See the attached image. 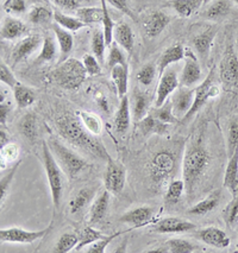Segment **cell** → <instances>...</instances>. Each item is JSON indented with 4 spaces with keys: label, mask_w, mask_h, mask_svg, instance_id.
I'll return each instance as SVG.
<instances>
[{
    "label": "cell",
    "mask_w": 238,
    "mask_h": 253,
    "mask_svg": "<svg viewBox=\"0 0 238 253\" xmlns=\"http://www.w3.org/2000/svg\"><path fill=\"white\" fill-rule=\"evenodd\" d=\"M80 241V235L74 232H67L58 238L56 245L54 247V252L56 253H67L74 250Z\"/></svg>",
    "instance_id": "42"
},
{
    "label": "cell",
    "mask_w": 238,
    "mask_h": 253,
    "mask_svg": "<svg viewBox=\"0 0 238 253\" xmlns=\"http://www.w3.org/2000/svg\"><path fill=\"white\" fill-rule=\"evenodd\" d=\"M126 183V169L119 161L110 158L107 161L106 170L104 173L105 189L118 195L123 192Z\"/></svg>",
    "instance_id": "9"
},
{
    "label": "cell",
    "mask_w": 238,
    "mask_h": 253,
    "mask_svg": "<svg viewBox=\"0 0 238 253\" xmlns=\"http://www.w3.org/2000/svg\"><path fill=\"white\" fill-rule=\"evenodd\" d=\"M106 1L110 5H112L114 8L119 10L120 12H123L124 14H126V16L130 17V18L136 19V18H135V14L132 13L130 7H129L128 1H126V0H106Z\"/></svg>",
    "instance_id": "58"
},
{
    "label": "cell",
    "mask_w": 238,
    "mask_h": 253,
    "mask_svg": "<svg viewBox=\"0 0 238 253\" xmlns=\"http://www.w3.org/2000/svg\"><path fill=\"white\" fill-rule=\"evenodd\" d=\"M231 0H212L205 6L201 16L208 20H220L230 13Z\"/></svg>",
    "instance_id": "25"
},
{
    "label": "cell",
    "mask_w": 238,
    "mask_h": 253,
    "mask_svg": "<svg viewBox=\"0 0 238 253\" xmlns=\"http://www.w3.org/2000/svg\"><path fill=\"white\" fill-rule=\"evenodd\" d=\"M150 98L148 94L136 90L132 96V113H134L135 122H141L145 116H148Z\"/></svg>",
    "instance_id": "32"
},
{
    "label": "cell",
    "mask_w": 238,
    "mask_h": 253,
    "mask_svg": "<svg viewBox=\"0 0 238 253\" xmlns=\"http://www.w3.org/2000/svg\"><path fill=\"white\" fill-rule=\"evenodd\" d=\"M44 41V37L41 35H31L23 38L20 42L14 46L12 51V61L14 64L19 63V62L26 60L29 56L34 54L36 50H38L40 46H42Z\"/></svg>",
    "instance_id": "16"
},
{
    "label": "cell",
    "mask_w": 238,
    "mask_h": 253,
    "mask_svg": "<svg viewBox=\"0 0 238 253\" xmlns=\"http://www.w3.org/2000/svg\"><path fill=\"white\" fill-rule=\"evenodd\" d=\"M214 69H211L208 75L206 76L204 81L200 82L194 88V101H193L192 108L187 113V116L182 119V122H186V120L192 118L196 112L200 111V108L207 102L208 99L211 98H217L220 94V88L218 84L214 82Z\"/></svg>",
    "instance_id": "8"
},
{
    "label": "cell",
    "mask_w": 238,
    "mask_h": 253,
    "mask_svg": "<svg viewBox=\"0 0 238 253\" xmlns=\"http://www.w3.org/2000/svg\"><path fill=\"white\" fill-rule=\"evenodd\" d=\"M185 192H186V184L184 179H172L167 185L166 202L168 205L178 204Z\"/></svg>",
    "instance_id": "41"
},
{
    "label": "cell",
    "mask_w": 238,
    "mask_h": 253,
    "mask_svg": "<svg viewBox=\"0 0 238 253\" xmlns=\"http://www.w3.org/2000/svg\"><path fill=\"white\" fill-rule=\"evenodd\" d=\"M76 17L86 25L98 24L104 19V10L102 7H79Z\"/></svg>",
    "instance_id": "37"
},
{
    "label": "cell",
    "mask_w": 238,
    "mask_h": 253,
    "mask_svg": "<svg viewBox=\"0 0 238 253\" xmlns=\"http://www.w3.org/2000/svg\"><path fill=\"white\" fill-rule=\"evenodd\" d=\"M101 7L104 10V19H102V32H104L105 41L106 45L110 46L113 43V32H114V24L113 20L111 18L110 12L107 10L106 0H101Z\"/></svg>",
    "instance_id": "49"
},
{
    "label": "cell",
    "mask_w": 238,
    "mask_h": 253,
    "mask_svg": "<svg viewBox=\"0 0 238 253\" xmlns=\"http://www.w3.org/2000/svg\"><path fill=\"white\" fill-rule=\"evenodd\" d=\"M196 228L195 223L181 219V217L169 216L162 219L154 226V232L160 234L167 233H185Z\"/></svg>",
    "instance_id": "17"
},
{
    "label": "cell",
    "mask_w": 238,
    "mask_h": 253,
    "mask_svg": "<svg viewBox=\"0 0 238 253\" xmlns=\"http://www.w3.org/2000/svg\"><path fill=\"white\" fill-rule=\"evenodd\" d=\"M194 235L196 239L202 241L206 245L216 247V249L219 250L228 249L229 245H230V238L228 237V234L223 229L213 227V226L199 229L198 232H195Z\"/></svg>",
    "instance_id": "15"
},
{
    "label": "cell",
    "mask_w": 238,
    "mask_h": 253,
    "mask_svg": "<svg viewBox=\"0 0 238 253\" xmlns=\"http://www.w3.org/2000/svg\"><path fill=\"white\" fill-rule=\"evenodd\" d=\"M210 1H212V0H205V1H204V6H206V5H207Z\"/></svg>",
    "instance_id": "63"
},
{
    "label": "cell",
    "mask_w": 238,
    "mask_h": 253,
    "mask_svg": "<svg viewBox=\"0 0 238 253\" xmlns=\"http://www.w3.org/2000/svg\"><path fill=\"white\" fill-rule=\"evenodd\" d=\"M172 104L175 116L179 119H184L192 108L194 101V88L180 86L172 94Z\"/></svg>",
    "instance_id": "13"
},
{
    "label": "cell",
    "mask_w": 238,
    "mask_h": 253,
    "mask_svg": "<svg viewBox=\"0 0 238 253\" xmlns=\"http://www.w3.org/2000/svg\"><path fill=\"white\" fill-rule=\"evenodd\" d=\"M151 114L155 118H157L160 122L168 124V125H174V124H178L179 120H180L175 116L174 110H173L172 100L170 99L167 100L160 107H155V110L151 111Z\"/></svg>",
    "instance_id": "40"
},
{
    "label": "cell",
    "mask_w": 238,
    "mask_h": 253,
    "mask_svg": "<svg viewBox=\"0 0 238 253\" xmlns=\"http://www.w3.org/2000/svg\"><path fill=\"white\" fill-rule=\"evenodd\" d=\"M111 78L114 86L117 88L120 98L126 95L128 93V84H129V67L126 66H116L111 69Z\"/></svg>",
    "instance_id": "33"
},
{
    "label": "cell",
    "mask_w": 238,
    "mask_h": 253,
    "mask_svg": "<svg viewBox=\"0 0 238 253\" xmlns=\"http://www.w3.org/2000/svg\"><path fill=\"white\" fill-rule=\"evenodd\" d=\"M7 143H10L8 142V137H7V134H6V132H4V131H0V148H1V146H4L5 144H7Z\"/></svg>",
    "instance_id": "62"
},
{
    "label": "cell",
    "mask_w": 238,
    "mask_h": 253,
    "mask_svg": "<svg viewBox=\"0 0 238 253\" xmlns=\"http://www.w3.org/2000/svg\"><path fill=\"white\" fill-rule=\"evenodd\" d=\"M57 56V46L56 42L54 38L47 36L44 37L43 44L41 46V52L38 55L36 62L37 63H47V62H51L55 60Z\"/></svg>",
    "instance_id": "43"
},
{
    "label": "cell",
    "mask_w": 238,
    "mask_h": 253,
    "mask_svg": "<svg viewBox=\"0 0 238 253\" xmlns=\"http://www.w3.org/2000/svg\"><path fill=\"white\" fill-rule=\"evenodd\" d=\"M105 235L101 233V232L96 231V229H94L92 227H85L84 229L81 231V234H80V241H79L78 246L75 247V251H81L84 247L86 246H90L91 244H93L94 241L101 239V238H104Z\"/></svg>",
    "instance_id": "48"
},
{
    "label": "cell",
    "mask_w": 238,
    "mask_h": 253,
    "mask_svg": "<svg viewBox=\"0 0 238 253\" xmlns=\"http://www.w3.org/2000/svg\"><path fill=\"white\" fill-rule=\"evenodd\" d=\"M130 102H129L128 95H125L120 100L118 111L114 116V127L118 134H125L128 132L130 127Z\"/></svg>",
    "instance_id": "27"
},
{
    "label": "cell",
    "mask_w": 238,
    "mask_h": 253,
    "mask_svg": "<svg viewBox=\"0 0 238 253\" xmlns=\"http://www.w3.org/2000/svg\"><path fill=\"white\" fill-rule=\"evenodd\" d=\"M232 1H234L235 4H237V5H238V0H232Z\"/></svg>",
    "instance_id": "64"
},
{
    "label": "cell",
    "mask_w": 238,
    "mask_h": 253,
    "mask_svg": "<svg viewBox=\"0 0 238 253\" xmlns=\"http://www.w3.org/2000/svg\"><path fill=\"white\" fill-rule=\"evenodd\" d=\"M54 20L55 23H57L58 25L62 26V28H64L66 30H68L70 32L79 31L80 29L86 26V24L82 23L78 17L75 18V17L68 16V14L61 12L58 8H55L54 10Z\"/></svg>",
    "instance_id": "39"
},
{
    "label": "cell",
    "mask_w": 238,
    "mask_h": 253,
    "mask_svg": "<svg viewBox=\"0 0 238 253\" xmlns=\"http://www.w3.org/2000/svg\"><path fill=\"white\" fill-rule=\"evenodd\" d=\"M49 228H44L43 231H28L20 227H10L0 231V240L2 243L13 244H32L34 241L42 239L48 234Z\"/></svg>",
    "instance_id": "10"
},
{
    "label": "cell",
    "mask_w": 238,
    "mask_h": 253,
    "mask_svg": "<svg viewBox=\"0 0 238 253\" xmlns=\"http://www.w3.org/2000/svg\"><path fill=\"white\" fill-rule=\"evenodd\" d=\"M48 144L50 146L52 155L55 156L57 163L60 164L61 169L63 170V172L69 179L75 178L88 167L86 160H84L80 155H78L73 150L67 148L60 140L50 138Z\"/></svg>",
    "instance_id": "6"
},
{
    "label": "cell",
    "mask_w": 238,
    "mask_h": 253,
    "mask_svg": "<svg viewBox=\"0 0 238 253\" xmlns=\"http://www.w3.org/2000/svg\"><path fill=\"white\" fill-rule=\"evenodd\" d=\"M42 162L47 173V178H48L49 188H50L52 206H54L55 211H57L61 206L63 195V170L61 169L56 158L52 155L51 149L48 143H43Z\"/></svg>",
    "instance_id": "5"
},
{
    "label": "cell",
    "mask_w": 238,
    "mask_h": 253,
    "mask_svg": "<svg viewBox=\"0 0 238 253\" xmlns=\"http://www.w3.org/2000/svg\"><path fill=\"white\" fill-rule=\"evenodd\" d=\"M138 128L143 136H149L152 133L166 134L168 132V124L160 122L150 113L143 118L141 122H138Z\"/></svg>",
    "instance_id": "31"
},
{
    "label": "cell",
    "mask_w": 238,
    "mask_h": 253,
    "mask_svg": "<svg viewBox=\"0 0 238 253\" xmlns=\"http://www.w3.org/2000/svg\"><path fill=\"white\" fill-rule=\"evenodd\" d=\"M78 117L80 118L81 123L84 124L85 127L87 128L94 136H99L102 131V122L100 117L96 116L95 113L87 111H78L76 112Z\"/></svg>",
    "instance_id": "38"
},
{
    "label": "cell",
    "mask_w": 238,
    "mask_h": 253,
    "mask_svg": "<svg viewBox=\"0 0 238 253\" xmlns=\"http://www.w3.org/2000/svg\"><path fill=\"white\" fill-rule=\"evenodd\" d=\"M144 252L148 253H168V247H167L166 244L163 246H158L157 249H152V250H146Z\"/></svg>",
    "instance_id": "61"
},
{
    "label": "cell",
    "mask_w": 238,
    "mask_h": 253,
    "mask_svg": "<svg viewBox=\"0 0 238 253\" xmlns=\"http://www.w3.org/2000/svg\"><path fill=\"white\" fill-rule=\"evenodd\" d=\"M54 4L58 6L60 8H63V10H78L79 8V1L78 0H52Z\"/></svg>",
    "instance_id": "59"
},
{
    "label": "cell",
    "mask_w": 238,
    "mask_h": 253,
    "mask_svg": "<svg viewBox=\"0 0 238 253\" xmlns=\"http://www.w3.org/2000/svg\"><path fill=\"white\" fill-rule=\"evenodd\" d=\"M108 206H110V192L106 189L98 198L93 200V204L90 208V214H88V222L91 225L100 222L106 215Z\"/></svg>",
    "instance_id": "22"
},
{
    "label": "cell",
    "mask_w": 238,
    "mask_h": 253,
    "mask_svg": "<svg viewBox=\"0 0 238 253\" xmlns=\"http://www.w3.org/2000/svg\"><path fill=\"white\" fill-rule=\"evenodd\" d=\"M0 81H1V84L10 87L11 89H13V88L19 84V82L17 81L16 76H14L12 73V70L8 68L4 62L0 63Z\"/></svg>",
    "instance_id": "56"
},
{
    "label": "cell",
    "mask_w": 238,
    "mask_h": 253,
    "mask_svg": "<svg viewBox=\"0 0 238 253\" xmlns=\"http://www.w3.org/2000/svg\"><path fill=\"white\" fill-rule=\"evenodd\" d=\"M19 155V146L16 143H7L1 146L0 150V156H1V163L7 162V163H13Z\"/></svg>",
    "instance_id": "54"
},
{
    "label": "cell",
    "mask_w": 238,
    "mask_h": 253,
    "mask_svg": "<svg viewBox=\"0 0 238 253\" xmlns=\"http://www.w3.org/2000/svg\"><path fill=\"white\" fill-rule=\"evenodd\" d=\"M217 31L218 30H217L216 26H207L206 30L201 31L200 34H198L193 38V46H194L196 55L200 58L202 64H207Z\"/></svg>",
    "instance_id": "14"
},
{
    "label": "cell",
    "mask_w": 238,
    "mask_h": 253,
    "mask_svg": "<svg viewBox=\"0 0 238 253\" xmlns=\"http://www.w3.org/2000/svg\"><path fill=\"white\" fill-rule=\"evenodd\" d=\"M123 233H124V232H117V233L114 234L105 235V237L101 238V239L94 241L93 244H91V245L88 246L87 252L88 253H104L105 250H106V247L112 243L114 238L119 237V235Z\"/></svg>",
    "instance_id": "53"
},
{
    "label": "cell",
    "mask_w": 238,
    "mask_h": 253,
    "mask_svg": "<svg viewBox=\"0 0 238 253\" xmlns=\"http://www.w3.org/2000/svg\"><path fill=\"white\" fill-rule=\"evenodd\" d=\"M223 219L229 227H232L238 222V196L226 205L225 210L223 211Z\"/></svg>",
    "instance_id": "51"
},
{
    "label": "cell",
    "mask_w": 238,
    "mask_h": 253,
    "mask_svg": "<svg viewBox=\"0 0 238 253\" xmlns=\"http://www.w3.org/2000/svg\"><path fill=\"white\" fill-rule=\"evenodd\" d=\"M92 51L93 55L98 58L99 62L101 63V66L104 64L105 61V49H106V41H105L104 37V32L95 30L93 32V36H92Z\"/></svg>",
    "instance_id": "46"
},
{
    "label": "cell",
    "mask_w": 238,
    "mask_h": 253,
    "mask_svg": "<svg viewBox=\"0 0 238 253\" xmlns=\"http://www.w3.org/2000/svg\"><path fill=\"white\" fill-rule=\"evenodd\" d=\"M87 75L84 63L73 57H68L61 62L51 73L52 79L58 86L69 90L78 89L86 80Z\"/></svg>",
    "instance_id": "4"
},
{
    "label": "cell",
    "mask_w": 238,
    "mask_h": 253,
    "mask_svg": "<svg viewBox=\"0 0 238 253\" xmlns=\"http://www.w3.org/2000/svg\"><path fill=\"white\" fill-rule=\"evenodd\" d=\"M95 196V189L94 188L85 187L79 189L74 195L72 196L69 201V208L70 213L76 214L79 211H81L84 208H86L88 205H91V202L94 200Z\"/></svg>",
    "instance_id": "29"
},
{
    "label": "cell",
    "mask_w": 238,
    "mask_h": 253,
    "mask_svg": "<svg viewBox=\"0 0 238 253\" xmlns=\"http://www.w3.org/2000/svg\"><path fill=\"white\" fill-rule=\"evenodd\" d=\"M82 63H84L87 74L90 76H95V75L101 74V63L94 55H91V54L85 55L84 60H82Z\"/></svg>",
    "instance_id": "55"
},
{
    "label": "cell",
    "mask_w": 238,
    "mask_h": 253,
    "mask_svg": "<svg viewBox=\"0 0 238 253\" xmlns=\"http://www.w3.org/2000/svg\"><path fill=\"white\" fill-rule=\"evenodd\" d=\"M220 200H222V190H213L212 193L208 194L207 198L201 200L200 202H198L192 208H190L188 210V214L196 216L206 215V214L211 213V211L218 207Z\"/></svg>",
    "instance_id": "26"
},
{
    "label": "cell",
    "mask_w": 238,
    "mask_h": 253,
    "mask_svg": "<svg viewBox=\"0 0 238 253\" xmlns=\"http://www.w3.org/2000/svg\"><path fill=\"white\" fill-rule=\"evenodd\" d=\"M205 0H169L166 4L180 17H190L204 6Z\"/></svg>",
    "instance_id": "30"
},
{
    "label": "cell",
    "mask_w": 238,
    "mask_h": 253,
    "mask_svg": "<svg viewBox=\"0 0 238 253\" xmlns=\"http://www.w3.org/2000/svg\"><path fill=\"white\" fill-rule=\"evenodd\" d=\"M13 96L16 105L18 108H26L31 106L36 100V94H35L34 89L30 87L25 86V84H18L13 88Z\"/></svg>",
    "instance_id": "35"
},
{
    "label": "cell",
    "mask_w": 238,
    "mask_h": 253,
    "mask_svg": "<svg viewBox=\"0 0 238 253\" xmlns=\"http://www.w3.org/2000/svg\"><path fill=\"white\" fill-rule=\"evenodd\" d=\"M18 131L29 142H35L38 136L37 119L32 113L25 114L18 123Z\"/></svg>",
    "instance_id": "34"
},
{
    "label": "cell",
    "mask_w": 238,
    "mask_h": 253,
    "mask_svg": "<svg viewBox=\"0 0 238 253\" xmlns=\"http://www.w3.org/2000/svg\"><path fill=\"white\" fill-rule=\"evenodd\" d=\"M28 34V28L22 20L13 18V17H6L1 24L0 36L1 40L13 41L16 38L23 37Z\"/></svg>",
    "instance_id": "24"
},
{
    "label": "cell",
    "mask_w": 238,
    "mask_h": 253,
    "mask_svg": "<svg viewBox=\"0 0 238 253\" xmlns=\"http://www.w3.org/2000/svg\"><path fill=\"white\" fill-rule=\"evenodd\" d=\"M201 79L202 73L198 57L190 49H187L186 56H185V64L180 74V86L193 88L195 84H200Z\"/></svg>",
    "instance_id": "11"
},
{
    "label": "cell",
    "mask_w": 238,
    "mask_h": 253,
    "mask_svg": "<svg viewBox=\"0 0 238 253\" xmlns=\"http://www.w3.org/2000/svg\"><path fill=\"white\" fill-rule=\"evenodd\" d=\"M226 145H228V157L230 158L238 150V118H232L229 123Z\"/></svg>",
    "instance_id": "44"
},
{
    "label": "cell",
    "mask_w": 238,
    "mask_h": 253,
    "mask_svg": "<svg viewBox=\"0 0 238 253\" xmlns=\"http://www.w3.org/2000/svg\"><path fill=\"white\" fill-rule=\"evenodd\" d=\"M113 40L119 46H122L125 51L131 52L135 45V35L132 31L131 26L128 23H119L118 25L114 26Z\"/></svg>",
    "instance_id": "28"
},
{
    "label": "cell",
    "mask_w": 238,
    "mask_h": 253,
    "mask_svg": "<svg viewBox=\"0 0 238 253\" xmlns=\"http://www.w3.org/2000/svg\"><path fill=\"white\" fill-rule=\"evenodd\" d=\"M54 18V11L44 6V5H35L28 13L29 22L35 25H46Z\"/></svg>",
    "instance_id": "36"
},
{
    "label": "cell",
    "mask_w": 238,
    "mask_h": 253,
    "mask_svg": "<svg viewBox=\"0 0 238 253\" xmlns=\"http://www.w3.org/2000/svg\"><path fill=\"white\" fill-rule=\"evenodd\" d=\"M186 56V50L181 43H175L170 45L166 51L161 55L160 61H158V76H161L164 73V70L168 69L172 64L178 63L181 60H184Z\"/></svg>",
    "instance_id": "20"
},
{
    "label": "cell",
    "mask_w": 238,
    "mask_h": 253,
    "mask_svg": "<svg viewBox=\"0 0 238 253\" xmlns=\"http://www.w3.org/2000/svg\"><path fill=\"white\" fill-rule=\"evenodd\" d=\"M179 87H180V79L176 74L175 69L169 67L160 76V82H158L156 89V98H155V107L162 106Z\"/></svg>",
    "instance_id": "12"
},
{
    "label": "cell",
    "mask_w": 238,
    "mask_h": 253,
    "mask_svg": "<svg viewBox=\"0 0 238 253\" xmlns=\"http://www.w3.org/2000/svg\"><path fill=\"white\" fill-rule=\"evenodd\" d=\"M178 155L168 149L158 151L149 163V177L156 189L168 185L178 171Z\"/></svg>",
    "instance_id": "3"
},
{
    "label": "cell",
    "mask_w": 238,
    "mask_h": 253,
    "mask_svg": "<svg viewBox=\"0 0 238 253\" xmlns=\"http://www.w3.org/2000/svg\"><path fill=\"white\" fill-rule=\"evenodd\" d=\"M169 253H193L199 251V246L186 239H170L166 243Z\"/></svg>",
    "instance_id": "45"
},
{
    "label": "cell",
    "mask_w": 238,
    "mask_h": 253,
    "mask_svg": "<svg viewBox=\"0 0 238 253\" xmlns=\"http://www.w3.org/2000/svg\"><path fill=\"white\" fill-rule=\"evenodd\" d=\"M2 7L7 13L13 14L24 13L26 11V4L24 0H6Z\"/></svg>",
    "instance_id": "57"
},
{
    "label": "cell",
    "mask_w": 238,
    "mask_h": 253,
    "mask_svg": "<svg viewBox=\"0 0 238 253\" xmlns=\"http://www.w3.org/2000/svg\"><path fill=\"white\" fill-rule=\"evenodd\" d=\"M126 56L124 54V49L119 46L116 42L111 44L110 52L107 55V67L108 69H112L116 66H126Z\"/></svg>",
    "instance_id": "47"
},
{
    "label": "cell",
    "mask_w": 238,
    "mask_h": 253,
    "mask_svg": "<svg viewBox=\"0 0 238 253\" xmlns=\"http://www.w3.org/2000/svg\"><path fill=\"white\" fill-rule=\"evenodd\" d=\"M210 154L202 145L201 139L194 140L185 150L184 158H182V177L188 194L194 192L196 184L210 166Z\"/></svg>",
    "instance_id": "2"
},
{
    "label": "cell",
    "mask_w": 238,
    "mask_h": 253,
    "mask_svg": "<svg viewBox=\"0 0 238 253\" xmlns=\"http://www.w3.org/2000/svg\"><path fill=\"white\" fill-rule=\"evenodd\" d=\"M219 79L226 90H234L238 88V55L232 44L226 46L220 61Z\"/></svg>",
    "instance_id": "7"
},
{
    "label": "cell",
    "mask_w": 238,
    "mask_h": 253,
    "mask_svg": "<svg viewBox=\"0 0 238 253\" xmlns=\"http://www.w3.org/2000/svg\"><path fill=\"white\" fill-rule=\"evenodd\" d=\"M10 110H11L10 104L2 101L1 105H0V113H1L0 114V122H1L2 125H4L5 122H6L8 113H10Z\"/></svg>",
    "instance_id": "60"
},
{
    "label": "cell",
    "mask_w": 238,
    "mask_h": 253,
    "mask_svg": "<svg viewBox=\"0 0 238 253\" xmlns=\"http://www.w3.org/2000/svg\"><path fill=\"white\" fill-rule=\"evenodd\" d=\"M156 78V68L152 63L144 64L140 70H138L136 79L142 86H150Z\"/></svg>",
    "instance_id": "52"
},
{
    "label": "cell",
    "mask_w": 238,
    "mask_h": 253,
    "mask_svg": "<svg viewBox=\"0 0 238 253\" xmlns=\"http://www.w3.org/2000/svg\"><path fill=\"white\" fill-rule=\"evenodd\" d=\"M52 31H54L55 37H56L58 48H60V63L63 62L64 60L69 57L70 52H72L73 46H74V37H73L72 32L66 30V29L62 28L57 24V23H54L51 25Z\"/></svg>",
    "instance_id": "23"
},
{
    "label": "cell",
    "mask_w": 238,
    "mask_h": 253,
    "mask_svg": "<svg viewBox=\"0 0 238 253\" xmlns=\"http://www.w3.org/2000/svg\"><path fill=\"white\" fill-rule=\"evenodd\" d=\"M20 164H22V161H17L16 164L10 169L8 173H6L4 177H1V181H0V199H1V202H4L5 199H6L8 190H10L11 184H12L13 182L14 175H16Z\"/></svg>",
    "instance_id": "50"
},
{
    "label": "cell",
    "mask_w": 238,
    "mask_h": 253,
    "mask_svg": "<svg viewBox=\"0 0 238 253\" xmlns=\"http://www.w3.org/2000/svg\"><path fill=\"white\" fill-rule=\"evenodd\" d=\"M55 123H56L58 133L67 142L73 144V145L85 151L86 154L100 158V160H105L107 162L111 158L101 140L99 139L98 136H94L85 127L76 113H64L58 117Z\"/></svg>",
    "instance_id": "1"
},
{
    "label": "cell",
    "mask_w": 238,
    "mask_h": 253,
    "mask_svg": "<svg viewBox=\"0 0 238 253\" xmlns=\"http://www.w3.org/2000/svg\"><path fill=\"white\" fill-rule=\"evenodd\" d=\"M152 216H154V210L149 206H142V207H136L126 211L120 216L119 221L128 223L134 227H142L151 221Z\"/></svg>",
    "instance_id": "19"
},
{
    "label": "cell",
    "mask_w": 238,
    "mask_h": 253,
    "mask_svg": "<svg viewBox=\"0 0 238 253\" xmlns=\"http://www.w3.org/2000/svg\"><path fill=\"white\" fill-rule=\"evenodd\" d=\"M170 20H172L170 16L164 13L163 11L156 10L151 12L144 20V31L146 36L150 38L157 37L169 25Z\"/></svg>",
    "instance_id": "18"
},
{
    "label": "cell",
    "mask_w": 238,
    "mask_h": 253,
    "mask_svg": "<svg viewBox=\"0 0 238 253\" xmlns=\"http://www.w3.org/2000/svg\"><path fill=\"white\" fill-rule=\"evenodd\" d=\"M223 185L231 194L232 198L238 196V150L229 158Z\"/></svg>",
    "instance_id": "21"
}]
</instances>
